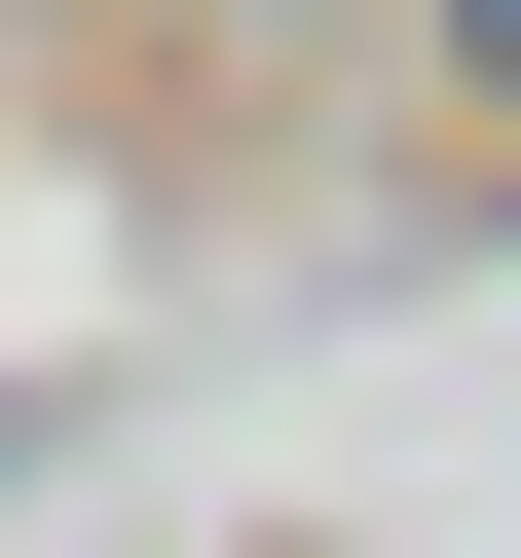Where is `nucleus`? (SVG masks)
I'll return each mask as SVG.
<instances>
[{
    "label": "nucleus",
    "mask_w": 521,
    "mask_h": 558,
    "mask_svg": "<svg viewBox=\"0 0 521 558\" xmlns=\"http://www.w3.org/2000/svg\"><path fill=\"white\" fill-rule=\"evenodd\" d=\"M447 38H484V75H521V0H447Z\"/></svg>",
    "instance_id": "f257e3e1"
}]
</instances>
